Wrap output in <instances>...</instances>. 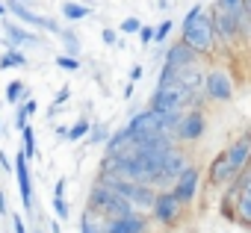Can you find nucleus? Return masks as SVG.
Returning a JSON list of instances; mask_svg holds the SVG:
<instances>
[{
	"mask_svg": "<svg viewBox=\"0 0 251 233\" xmlns=\"http://www.w3.org/2000/svg\"><path fill=\"white\" fill-rule=\"evenodd\" d=\"M180 42L195 50L198 56H213L216 53V42H213V27H210V15L201 3H195L186 18H183V27H180Z\"/></svg>",
	"mask_w": 251,
	"mask_h": 233,
	"instance_id": "1",
	"label": "nucleus"
},
{
	"mask_svg": "<svg viewBox=\"0 0 251 233\" xmlns=\"http://www.w3.org/2000/svg\"><path fill=\"white\" fill-rule=\"evenodd\" d=\"M198 100H201V94L183 89L177 80H169V83H160L157 92L151 94V109H157L163 115H180L189 106H198Z\"/></svg>",
	"mask_w": 251,
	"mask_h": 233,
	"instance_id": "2",
	"label": "nucleus"
},
{
	"mask_svg": "<svg viewBox=\"0 0 251 233\" xmlns=\"http://www.w3.org/2000/svg\"><path fill=\"white\" fill-rule=\"evenodd\" d=\"M92 215H98L100 221H109V218H121V215H127L133 212L127 204H124L103 180H95L92 192H89V207H86Z\"/></svg>",
	"mask_w": 251,
	"mask_h": 233,
	"instance_id": "3",
	"label": "nucleus"
},
{
	"mask_svg": "<svg viewBox=\"0 0 251 233\" xmlns=\"http://www.w3.org/2000/svg\"><path fill=\"white\" fill-rule=\"evenodd\" d=\"M192 165V157H189V151L186 148H172V151H166L163 154V163H160V177H157V183H154V192H166V189H172V183L186 171Z\"/></svg>",
	"mask_w": 251,
	"mask_h": 233,
	"instance_id": "4",
	"label": "nucleus"
},
{
	"mask_svg": "<svg viewBox=\"0 0 251 233\" xmlns=\"http://www.w3.org/2000/svg\"><path fill=\"white\" fill-rule=\"evenodd\" d=\"M124 133H127L130 139H148V136H160V133H166V115L148 106L145 112H136L133 118L127 121Z\"/></svg>",
	"mask_w": 251,
	"mask_h": 233,
	"instance_id": "5",
	"label": "nucleus"
},
{
	"mask_svg": "<svg viewBox=\"0 0 251 233\" xmlns=\"http://www.w3.org/2000/svg\"><path fill=\"white\" fill-rule=\"evenodd\" d=\"M210 27H213V42L216 47H233V45H242L239 42V30H236V21H233V12H225V9H210Z\"/></svg>",
	"mask_w": 251,
	"mask_h": 233,
	"instance_id": "6",
	"label": "nucleus"
},
{
	"mask_svg": "<svg viewBox=\"0 0 251 233\" xmlns=\"http://www.w3.org/2000/svg\"><path fill=\"white\" fill-rule=\"evenodd\" d=\"M198 62H201V56H198L195 50H189L183 42H175V45L166 50V59H163V71H160L157 86H160V83H169L177 71H183V68H189V65H198Z\"/></svg>",
	"mask_w": 251,
	"mask_h": 233,
	"instance_id": "7",
	"label": "nucleus"
},
{
	"mask_svg": "<svg viewBox=\"0 0 251 233\" xmlns=\"http://www.w3.org/2000/svg\"><path fill=\"white\" fill-rule=\"evenodd\" d=\"M201 97L213 100V103H227L233 97V77L225 68H213L204 74V86H201Z\"/></svg>",
	"mask_w": 251,
	"mask_h": 233,
	"instance_id": "8",
	"label": "nucleus"
},
{
	"mask_svg": "<svg viewBox=\"0 0 251 233\" xmlns=\"http://www.w3.org/2000/svg\"><path fill=\"white\" fill-rule=\"evenodd\" d=\"M6 6V12H12L15 18H21V24H27V27H36V30H42V33H59L62 27H59V21H53L50 15H42V12H36L27 0H9V3H3Z\"/></svg>",
	"mask_w": 251,
	"mask_h": 233,
	"instance_id": "9",
	"label": "nucleus"
},
{
	"mask_svg": "<svg viewBox=\"0 0 251 233\" xmlns=\"http://www.w3.org/2000/svg\"><path fill=\"white\" fill-rule=\"evenodd\" d=\"M183 210H186V207L166 189V192H157L154 207H151V218H154L157 224H163V227H175V224H180Z\"/></svg>",
	"mask_w": 251,
	"mask_h": 233,
	"instance_id": "10",
	"label": "nucleus"
},
{
	"mask_svg": "<svg viewBox=\"0 0 251 233\" xmlns=\"http://www.w3.org/2000/svg\"><path fill=\"white\" fill-rule=\"evenodd\" d=\"M207 130V115L201 106H189L175 127V142H198Z\"/></svg>",
	"mask_w": 251,
	"mask_h": 233,
	"instance_id": "11",
	"label": "nucleus"
},
{
	"mask_svg": "<svg viewBox=\"0 0 251 233\" xmlns=\"http://www.w3.org/2000/svg\"><path fill=\"white\" fill-rule=\"evenodd\" d=\"M198 186H201V171H198V165H189L175 183H172V195L183 204V207H189L192 201H195V195H198Z\"/></svg>",
	"mask_w": 251,
	"mask_h": 233,
	"instance_id": "12",
	"label": "nucleus"
},
{
	"mask_svg": "<svg viewBox=\"0 0 251 233\" xmlns=\"http://www.w3.org/2000/svg\"><path fill=\"white\" fill-rule=\"evenodd\" d=\"M12 171H15V180H18V192H21L24 210L33 215V212H36V207H33V177H30V163H27V157H24L21 151L15 154V165H12Z\"/></svg>",
	"mask_w": 251,
	"mask_h": 233,
	"instance_id": "13",
	"label": "nucleus"
},
{
	"mask_svg": "<svg viewBox=\"0 0 251 233\" xmlns=\"http://www.w3.org/2000/svg\"><path fill=\"white\" fill-rule=\"evenodd\" d=\"M233 177H236V171H233V165H230L227 154H225V151H222V154H216V157H213V163H210V168H207V183H210L213 189H225V186H230V183H233Z\"/></svg>",
	"mask_w": 251,
	"mask_h": 233,
	"instance_id": "14",
	"label": "nucleus"
},
{
	"mask_svg": "<svg viewBox=\"0 0 251 233\" xmlns=\"http://www.w3.org/2000/svg\"><path fill=\"white\" fill-rule=\"evenodd\" d=\"M100 233H148V215L127 212L121 218H109V221H103Z\"/></svg>",
	"mask_w": 251,
	"mask_h": 233,
	"instance_id": "15",
	"label": "nucleus"
},
{
	"mask_svg": "<svg viewBox=\"0 0 251 233\" xmlns=\"http://www.w3.org/2000/svg\"><path fill=\"white\" fill-rule=\"evenodd\" d=\"M225 154H227V160H230V165H233L236 174L245 171V168H248V157H251V139L242 133L239 139H233V142L225 148Z\"/></svg>",
	"mask_w": 251,
	"mask_h": 233,
	"instance_id": "16",
	"label": "nucleus"
},
{
	"mask_svg": "<svg viewBox=\"0 0 251 233\" xmlns=\"http://www.w3.org/2000/svg\"><path fill=\"white\" fill-rule=\"evenodd\" d=\"M3 30H6V45H9V47H15V45H42V36H39V33L24 30L21 24L3 21Z\"/></svg>",
	"mask_w": 251,
	"mask_h": 233,
	"instance_id": "17",
	"label": "nucleus"
},
{
	"mask_svg": "<svg viewBox=\"0 0 251 233\" xmlns=\"http://www.w3.org/2000/svg\"><path fill=\"white\" fill-rule=\"evenodd\" d=\"M233 212H236V224H239V227H248V224H251V189H242V192L236 195Z\"/></svg>",
	"mask_w": 251,
	"mask_h": 233,
	"instance_id": "18",
	"label": "nucleus"
},
{
	"mask_svg": "<svg viewBox=\"0 0 251 233\" xmlns=\"http://www.w3.org/2000/svg\"><path fill=\"white\" fill-rule=\"evenodd\" d=\"M62 18H65V21H83V18H92V6H86V3H74V0H65V3H62Z\"/></svg>",
	"mask_w": 251,
	"mask_h": 233,
	"instance_id": "19",
	"label": "nucleus"
},
{
	"mask_svg": "<svg viewBox=\"0 0 251 233\" xmlns=\"http://www.w3.org/2000/svg\"><path fill=\"white\" fill-rule=\"evenodd\" d=\"M106 154L112 157V154H124V151H130V145H133V139L127 136V133H124V130H118V133H112L106 142Z\"/></svg>",
	"mask_w": 251,
	"mask_h": 233,
	"instance_id": "20",
	"label": "nucleus"
},
{
	"mask_svg": "<svg viewBox=\"0 0 251 233\" xmlns=\"http://www.w3.org/2000/svg\"><path fill=\"white\" fill-rule=\"evenodd\" d=\"M24 65H27V56L18 47H9L3 56H0V71H12V68H24Z\"/></svg>",
	"mask_w": 251,
	"mask_h": 233,
	"instance_id": "21",
	"label": "nucleus"
},
{
	"mask_svg": "<svg viewBox=\"0 0 251 233\" xmlns=\"http://www.w3.org/2000/svg\"><path fill=\"white\" fill-rule=\"evenodd\" d=\"M21 139H24V151H21V154L27 157V163L36 160V157H39V145H36V130H33L30 124L21 130Z\"/></svg>",
	"mask_w": 251,
	"mask_h": 233,
	"instance_id": "22",
	"label": "nucleus"
},
{
	"mask_svg": "<svg viewBox=\"0 0 251 233\" xmlns=\"http://www.w3.org/2000/svg\"><path fill=\"white\" fill-rule=\"evenodd\" d=\"M33 112H36V100H30V97L15 109V130H18V133L27 127V121H30V115H33Z\"/></svg>",
	"mask_w": 251,
	"mask_h": 233,
	"instance_id": "23",
	"label": "nucleus"
},
{
	"mask_svg": "<svg viewBox=\"0 0 251 233\" xmlns=\"http://www.w3.org/2000/svg\"><path fill=\"white\" fill-rule=\"evenodd\" d=\"M89 127H92V121H89V118H86V115H83V118H80L77 124H71V127H68V133H65V139H68V142H80L83 136H89Z\"/></svg>",
	"mask_w": 251,
	"mask_h": 233,
	"instance_id": "24",
	"label": "nucleus"
},
{
	"mask_svg": "<svg viewBox=\"0 0 251 233\" xmlns=\"http://www.w3.org/2000/svg\"><path fill=\"white\" fill-rule=\"evenodd\" d=\"M103 230V221L98 215H92L89 210H83V218H80V233H100Z\"/></svg>",
	"mask_w": 251,
	"mask_h": 233,
	"instance_id": "25",
	"label": "nucleus"
},
{
	"mask_svg": "<svg viewBox=\"0 0 251 233\" xmlns=\"http://www.w3.org/2000/svg\"><path fill=\"white\" fill-rule=\"evenodd\" d=\"M24 97H27V86H24L21 80H12V83L6 86V100H9V103H21Z\"/></svg>",
	"mask_w": 251,
	"mask_h": 233,
	"instance_id": "26",
	"label": "nucleus"
},
{
	"mask_svg": "<svg viewBox=\"0 0 251 233\" xmlns=\"http://www.w3.org/2000/svg\"><path fill=\"white\" fill-rule=\"evenodd\" d=\"M106 139H109V127H106V124H92V127H89L86 145H103Z\"/></svg>",
	"mask_w": 251,
	"mask_h": 233,
	"instance_id": "27",
	"label": "nucleus"
},
{
	"mask_svg": "<svg viewBox=\"0 0 251 233\" xmlns=\"http://www.w3.org/2000/svg\"><path fill=\"white\" fill-rule=\"evenodd\" d=\"M56 36H59V39L65 42V50H68L65 56H74V59H77V53H80V45H77V36H74L71 30H59Z\"/></svg>",
	"mask_w": 251,
	"mask_h": 233,
	"instance_id": "28",
	"label": "nucleus"
},
{
	"mask_svg": "<svg viewBox=\"0 0 251 233\" xmlns=\"http://www.w3.org/2000/svg\"><path fill=\"white\" fill-rule=\"evenodd\" d=\"M56 65H59L62 71H71V74H74V71H80V59L65 56V53H59V56H56Z\"/></svg>",
	"mask_w": 251,
	"mask_h": 233,
	"instance_id": "29",
	"label": "nucleus"
},
{
	"mask_svg": "<svg viewBox=\"0 0 251 233\" xmlns=\"http://www.w3.org/2000/svg\"><path fill=\"white\" fill-rule=\"evenodd\" d=\"M68 97H71V89H68V86H62V89L56 92V97H53V103H50V112H48V115H56V109H59Z\"/></svg>",
	"mask_w": 251,
	"mask_h": 233,
	"instance_id": "30",
	"label": "nucleus"
},
{
	"mask_svg": "<svg viewBox=\"0 0 251 233\" xmlns=\"http://www.w3.org/2000/svg\"><path fill=\"white\" fill-rule=\"evenodd\" d=\"M68 212H71V210H68V201H65V198H53V215L65 221V218H68Z\"/></svg>",
	"mask_w": 251,
	"mask_h": 233,
	"instance_id": "31",
	"label": "nucleus"
},
{
	"mask_svg": "<svg viewBox=\"0 0 251 233\" xmlns=\"http://www.w3.org/2000/svg\"><path fill=\"white\" fill-rule=\"evenodd\" d=\"M169 33H172V21H163V24L154 30V39H151V42H157V45H160V42H166V39H169Z\"/></svg>",
	"mask_w": 251,
	"mask_h": 233,
	"instance_id": "32",
	"label": "nucleus"
},
{
	"mask_svg": "<svg viewBox=\"0 0 251 233\" xmlns=\"http://www.w3.org/2000/svg\"><path fill=\"white\" fill-rule=\"evenodd\" d=\"M139 27H142V21H139V18H124V21H121V33H127V36L139 33Z\"/></svg>",
	"mask_w": 251,
	"mask_h": 233,
	"instance_id": "33",
	"label": "nucleus"
},
{
	"mask_svg": "<svg viewBox=\"0 0 251 233\" xmlns=\"http://www.w3.org/2000/svg\"><path fill=\"white\" fill-rule=\"evenodd\" d=\"M242 0H216V9H225V12H233Z\"/></svg>",
	"mask_w": 251,
	"mask_h": 233,
	"instance_id": "34",
	"label": "nucleus"
},
{
	"mask_svg": "<svg viewBox=\"0 0 251 233\" xmlns=\"http://www.w3.org/2000/svg\"><path fill=\"white\" fill-rule=\"evenodd\" d=\"M65 189H68V180H65V177H59V180H56V186H53V198H65Z\"/></svg>",
	"mask_w": 251,
	"mask_h": 233,
	"instance_id": "35",
	"label": "nucleus"
},
{
	"mask_svg": "<svg viewBox=\"0 0 251 233\" xmlns=\"http://www.w3.org/2000/svg\"><path fill=\"white\" fill-rule=\"evenodd\" d=\"M139 39H142V45H151V39H154V30H151V27H139Z\"/></svg>",
	"mask_w": 251,
	"mask_h": 233,
	"instance_id": "36",
	"label": "nucleus"
},
{
	"mask_svg": "<svg viewBox=\"0 0 251 233\" xmlns=\"http://www.w3.org/2000/svg\"><path fill=\"white\" fill-rule=\"evenodd\" d=\"M12 230H15V233H27V227H24V218H21L18 212L12 215Z\"/></svg>",
	"mask_w": 251,
	"mask_h": 233,
	"instance_id": "37",
	"label": "nucleus"
},
{
	"mask_svg": "<svg viewBox=\"0 0 251 233\" xmlns=\"http://www.w3.org/2000/svg\"><path fill=\"white\" fill-rule=\"evenodd\" d=\"M100 39H103V45H109V47H112V45H115V30H109V27H106V30L100 33Z\"/></svg>",
	"mask_w": 251,
	"mask_h": 233,
	"instance_id": "38",
	"label": "nucleus"
},
{
	"mask_svg": "<svg viewBox=\"0 0 251 233\" xmlns=\"http://www.w3.org/2000/svg\"><path fill=\"white\" fill-rule=\"evenodd\" d=\"M0 168H3V171H12V163H9V157H6L3 151H0Z\"/></svg>",
	"mask_w": 251,
	"mask_h": 233,
	"instance_id": "39",
	"label": "nucleus"
},
{
	"mask_svg": "<svg viewBox=\"0 0 251 233\" xmlns=\"http://www.w3.org/2000/svg\"><path fill=\"white\" fill-rule=\"evenodd\" d=\"M139 77H142V65H133V68H130V83H136Z\"/></svg>",
	"mask_w": 251,
	"mask_h": 233,
	"instance_id": "40",
	"label": "nucleus"
},
{
	"mask_svg": "<svg viewBox=\"0 0 251 233\" xmlns=\"http://www.w3.org/2000/svg\"><path fill=\"white\" fill-rule=\"evenodd\" d=\"M0 215H6V192L0 189Z\"/></svg>",
	"mask_w": 251,
	"mask_h": 233,
	"instance_id": "41",
	"label": "nucleus"
},
{
	"mask_svg": "<svg viewBox=\"0 0 251 233\" xmlns=\"http://www.w3.org/2000/svg\"><path fill=\"white\" fill-rule=\"evenodd\" d=\"M50 233H62V227H59V221H50V227H48Z\"/></svg>",
	"mask_w": 251,
	"mask_h": 233,
	"instance_id": "42",
	"label": "nucleus"
},
{
	"mask_svg": "<svg viewBox=\"0 0 251 233\" xmlns=\"http://www.w3.org/2000/svg\"><path fill=\"white\" fill-rule=\"evenodd\" d=\"M0 18H3V21H6V6H3V3H0Z\"/></svg>",
	"mask_w": 251,
	"mask_h": 233,
	"instance_id": "43",
	"label": "nucleus"
}]
</instances>
